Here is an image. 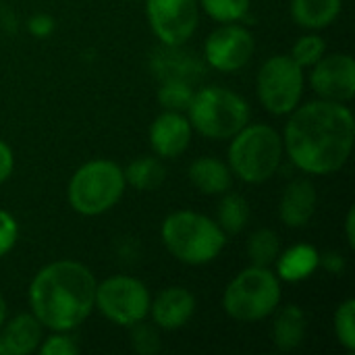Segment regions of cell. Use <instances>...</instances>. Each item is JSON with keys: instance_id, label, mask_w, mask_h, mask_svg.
<instances>
[{"instance_id": "obj_1", "label": "cell", "mask_w": 355, "mask_h": 355, "mask_svg": "<svg viewBox=\"0 0 355 355\" xmlns=\"http://www.w3.org/2000/svg\"><path fill=\"white\" fill-rule=\"evenodd\" d=\"M355 139V119L343 102L312 100L300 104L283 131L289 160L306 175L327 177L345 166Z\"/></svg>"}, {"instance_id": "obj_2", "label": "cell", "mask_w": 355, "mask_h": 355, "mask_svg": "<svg viewBox=\"0 0 355 355\" xmlns=\"http://www.w3.org/2000/svg\"><path fill=\"white\" fill-rule=\"evenodd\" d=\"M96 277L75 260H56L35 272L27 300L31 314L48 331H75L94 312Z\"/></svg>"}, {"instance_id": "obj_3", "label": "cell", "mask_w": 355, "mask_h": 355, "mask_svg": "<svg viewBox=\"0 0 355 355\" xmlns=\"http://www.w3.org/2000/svg\"><path fill=\"white\" fill-rule=\"evenodd\" d=\"M160 237L166 252L189 266H204L220 256L227 233L216 220L193 210H177L162 220Z\"/></svg>"}, {"instance_id": "obj_4", "label": "cell", "mask_w": 355, "mask_h": 355, "mask_svg": "<svg viewBox=\"0 0 355 355\" xmlns=\"http://www.w3.org/2000/svg\"><path fill=\"white\" fill-rule=\"evenodd\" d=\"M283 154V135L275 127L266 123H248L231 137L227 164L239 181L260 185L277 175Z\"/></svg>"}, {"instance_id": "obj_5", "label": "cell", "mask_w": 355, "mask_h": 355, "mask_svg": "<svg viewBox=\"0 0 355 355\" xmlns=\"http://www.w3.org/2000/svg\"><path fill=\"white\" fill-rule=\"evenodd\" d=\"M185 112L191 129L212 141L231 139L252 119L248 100L237 92L220 85H208L193 92L191 104Z\"/></svg>"}, {"instance_id": "obj_6", "label": "cell", "mask_w": 355, "mask_h": 355, "mask_svg": "<svg viewBox=\"0 0 355 355\" xmlns=\"http://www.w3.org/2000/svg\"><path fill=\"white\" fill-rule=\"evenodd\" d=\"M281 279L272 268L250 264L235 275L223 293V310L229 318L252 324L272 316L281 304Z\"/></svg>"}, {"instance_id": "obj_7", "label": "cell", "mask_w": 355, "mask_h": 355, "mask_svg": "<svg viewBox=\"0 0 355 355\" xmlns=\"http://www.w3.org/2000/svg\"><path fill=\"white\" fill-rule=\"evenodd\" d=\"M127 189L123 168L106 158L81 164L69 179V206L81 216H100L112 210Z\"/></svg>"}, {"instance_id": "obj_8", "label": "cell", "mask_w": 355, "mask_h": 355, "mask_svg": "<svg viewBox=\"0 0 355 355\" xmlns=\"http://www.w3.org/2000/svg\"><path fill=\"white\" fill-rule=\"evenodd\" d=\"M304 83V69L289 54H275L258 69V100L266 112L275 116H287L302 104Z\"/></svg>"}, {"instance_id": "obj_9", "label": "cell", "mask_w": 355, "mask_h": 355, "mask_svg": "<svg viewBox=\"0 0 355 355\" xmlns=\"http://www.w3.org/2000/svg\"><path fill=\"white\" fill-rule=\"evenodd\" d=\"M152 295L135 277L129 275H114L96 283V297L94 308L112 324L116 327H133L139 320H146L150 314Z\"/></svg>"}, {"instance_id": "obj_10", "label": "cell", "mask_w": 355, "mask_h": 355, "mask_svg": "<svg viewBox=\"0 0 355 355\" xmlns=\"http://www.w3.org/2000/svg\"><path fill=\"white\" fill-rule=\"evenodd\" d=\"M152 33L162 46H185L200 23L198 0H146Z\"/></svg>"}, {"instance_id": "obj_11", "label": "cell", "mask_w": 355, "mask_h": 355, "mask_svg": "<svg viewBox=\"0 0 355 355\" xmlns=\"http://www.w3.org/2000/svg\"><path fill=\"white\" fill-rule=\"evenodd\" d=\"M256 52L252 31L239 23H220L204 44V60L220 73H235L243 69Z\"/></svg>"}, {"instance_id": "obj_12", "label": "cell", "mask_w": 355, "mask_h": 355, "mask_svg": "<svg viewBox=\"0 0 355 355\" xmlns=\"http://www.w3.org/2000/svg\"><path fill=\"white\" fill-rule=\"evenodd\" d=\"M310 85L322 100L352 102L355 96V60L352 54L335 52L324 54L314 67H310Z\"/></svg>"}, {"instance_id": "obj_13", "label": "cell", "mask_w": 355, "mask_h": 355, "mask_svg": "<svg viewBox=\"0 0 355 355\" xmlns=\"http://www.w3.org/2000/svg\"><path fill=\"white\" fill-rule=\"evenodd\" d=\"M191 123L183 112L164 110L158 114L150 125V148L152 152L162 158H179L191 144Z\"/></svg>"}, {"instance_id": "obj_14", "label": "cell", "mask_w": 355, "mask_h": 355, "mask_svg": "<svg viewBox=\"0 0 355 355\" xmlns=\"http://www.w3.org/2000/svg\"><path fill=\"white\" fill-rule=\"evenodd\" d=\"M196 314V297L185 287H166L150 302L152 322L162 331L183 329Z\"/></svg>"}, {"instance_id": "obj_15", "label": "cell", "mask_w": 355, "mask_h": 355, "mask_svg": "<svg viewBox=\"0 0 355 355\" xmlns=\"http://www.w3.org/2000/svg\"><path fill=\"white\" fill-rule=\"evenodd\" d=\"M316 204H318V193L310 179L302 177L291 181L281 196V204H279L281 223L287 225L289 229L306 227L316 212Z\"/></svg>"}, {"instance_id": "obj_16", "label": "cell", "mask_w": 355, "mask_h": 355, "mask_svg": "<svg viewBox=\"0 0 355 355\" xmlns=\"http://www.w3.org/2000/svg\"><path fill=\"white\" fill-rule=\"evenodd\" d=\"M44 339V327L29 314H17L0 327V355H29L37 352Z\"/></svg>"}, {"instance_id": "obj_17", "label": "cell", "mask_w": 355, "mask_h": 355, "mask_svg": "<svg viewBox=\"0 0 355 355\" xmlns=\"http://www.w3.org/2000/svg\"><path fill=\"white\" fill-rule=\"evenodd\" d=\"M275 275L285 283H302L320 268V252L310 243H295L275 260Z\"/></svg>"}, {"instance_id": "obj_18", "label": "cell", "mask_w": 355, "mask_h": 355, "mask_svg": "<svg viewBox=\"0 0 355 355\" xmlns=\"http://www.w3.org/2000/svg\"><path fill=\"white\" fill-rule=\"evenodd\" d=\"M191 185L206 196H223L233 185V173L227 162L214 156H200L187 168Z\"/></svg>"}, {"instance_id": "obj_19", "label": "cell", "mask_w": 355, "mask_h": 355, "mask_svg": "<svg viewBox=\"0 0 355 355\" xmlns=\"http://www.w3.org/2000/svg\"><path fill=\"white\" fill-rule=\"evenodd\" d=\"M306 331H308V316L306 312L291 304L285 306L272 320V343L277 345V349L281 352H293L297 349L304 339H306Z\"/></svg>"}, {"instance_id": "obj_20", "label": "cell", "mask_w": 355, "mask_h": 355, "mask_svg": "<svg viewBox=\"0 0 355 355\" xmlns=\"http://www.w3.org/2000/svg\"><path fill=\"white\" fill-rule=\"evenodd\" d=\"M343 0H291L293 21L310 31L331 27L341 15Z\"/></svg>"}, {"instance_id": "obj_21", "label": "cell", "mask_w": 355, "mask_h": 355, "mask_svg": "<svg viewBox=\"0 0 355 355\" xmlns=\"http://www.w3.org/2000/svg\"><path fill=\"white\" fill-rule=\"evenodd\" d=\"M125 183L137 191H154L164 183L166 171L158 156H139L123 168Z\"/></svg>"}, {"instance_id": "obj_22", "label": "cell", "mask_w": 355, "mask_h": 355, "mask_svg": "<svg viewBox=\"0 0 355 355\" xmlns=\"http://www.w3.org/2000/svg\"><path fill=\"white\" fill-rule=\"evenodd\" d=\"M250 216H252L250 202L243 196L231 193V191L223 193V198L218 202V210H216V223L227 235L241 233L248 227Z\"/></svg>"}, {"instance_id": "obj_23", "label": "cell", "mask_w": 355, "mask_h": 355, "mask_svg": "<svg viewBox=\"0 0 355 355\" xmlns=\"http://www.w3.org/2000/svg\"><path fill=\"white\" fill-rule=\"evenodd\" d=\"M281 254V239L272 229H258L248 239V256L256 266L270 268Z\"/></svg>"}, {"instance_id": "obj_24", "label": "cell", "mask_w": 355, "mask_h": 355, "mask_svg": "<svg viewBox=\"0 0 355 355\" xmlns=\"http://www.w3.org/2000/svg\"><path fill=\"white\" fill-rule=\"evenodd\" d=\"M193 85L187 79H179V77H171V79H162V85L158 89V102L164 110H173V112H185L191 104L193 98Z\"/></svg>"}, {"instance_id": "obj_25", "label": "cell", "mask_w": 355, "mask_h": 355, "mask_svg": "<svg viewBox=\"0 0 355 355\" xmlns=\"http://www.w3.org/2000/svg\"><path fill=\"white\" fill-rule=\"evenodd\" d=\"M198 4L216 23H239L248 17L252 0H198Z\"/></svg>"}, {"instance_id": "obj_26", "label": "cell", "mask_w": 355, "mask_h": 355, "mask_svg": "<svg viewBox=\"0 0 355 355\" xmlns=\"http://www.w3.org/2000/svg\"><path fill=\"white\" fill-rule=\"evenodd\" d=\"M333 331L345 352H355V300L347 297L339 304L333 316Z\"/></svg>"}, {"instance_id": "obj_27", "label": "cell", "mask_w": 355, "mask_h": 355, "mask_svg": "<svg viewBox=\"0 0 355 355\" xmlns=\"http://www.w3.org/2000/svg\"><path fill=\"white\" fill-rule=\"evenodd\" d=\"M327 54V44L318 33H306L302 37H297V42L291 48V58L302 67V69H310L314 67L322 56Z\"/></svg>"}, {"instance_id": "obj_28", "label": "cell", "mask_w": 355, "mask_h": 355, "mask_svg": "<svg viewBox=\"0 0 355 355\" xmlns=\"http://www.w3.org/2000/svg\"><path fill=\"white\" fill-rule=\"evenodd\" d=\"M129 329H131V347L135 354L156 355L160 352V347H162L160 333H158V327L154 322L150 324L146 320H139Z\"/></svg>"}, {"instance_id": "obj_29", "label": "cell", "mask_w": 355, "mask_h": 355, "mask_svg": "<svg viewBox=\"0 0 355 355\" xmlns=\"http://www.w3.org/2000/svg\"><path fill=\"white\" fill-rule=\"evenodd\" d=\"M37 352L42 355H77L81 352L75 337H71L67 331H52L50 337L42 339Z\"/></svg>"}, {"instance_id": "obj_30", "label": "cell", "mask_w": 355, "mask_h": 355, "mask_svg": "<svg viewBox=\"0 0 355 355\" xmlns=\"http://www.w3.org/2000/svg\"><path fill=\"white\" fill-rule=\"evenodd\" d=\"M19 239V223L17 218L0 208V258H4Z\"/></svg>"}, {"instance_id": "obj_31", "label": "cell", "mask_w": 355, "mask_h": 355, "mask_svg": "<svg viewBox=\"0 0 355 355\" xmlns=\"http://www.w3.org/2000/svg\"><path fill=\"white\" fill-rule=\"evenodd\" d=\"M54 27H56L54 17H50L46 12H35L27 19V31L33 37H48V35H52Z\"/></svg>"}, {"instance_id": "obj_32", "label": "cell", "mask_w": 355, "mask_h": 355, "mask_svg": "<svg viewBox=\"0 0 355 355\" xmlns=\"http://www.w3.org/2000/svg\"><path fill=\"white\" fill-rule=\"evenodd\" d=\"M320 266L331 275H343L345 268H347V262H345V258L341 254L327 252V254H320Z\"/></svg>"}, {"instance_id": "obj_33", "label": "cell", "mask_w": 355, "mask_h": 355, "mask_svg": "<svg viewBox=\"0 0 355 355\" xmlns=\"http://www.w3.org/2000/svg\"><path fill=\"white\" fill-rule=\"evenodd\" d=\"M12 168H15V156H12V150L6 141L0 139V185L4 181H8V177L12 175Z\"/></svg>"}, {"instance_id": "obj_34", "label": "cell", "mask_w": 355, "mask_h": 355, "mask_svg": "<svg viewBox=\"0 0 355 355\" xmlns=\"http://www.w3.org/2000/svg\"><path fill=\"white\" fill-rule=\"evenodd\" d=\"M345 239H347V245L355 250V208H349L345 216Z\"/></svg>"}, {"instance_id": "obj_35", "label": "cell", "mask_w": 355, "mask_h": 355, "mask_svg": "<svg viewBox=\"0 0 355 355\" xmlns=\"http://www.w3.org/2000/svg\"><path fill=\"white\" fill-rule=\"evenodd\" d=\"M6 316H8V306H6V300H4V295L0 293V327L4 324Z\"/></svg>"}]
</instances>
